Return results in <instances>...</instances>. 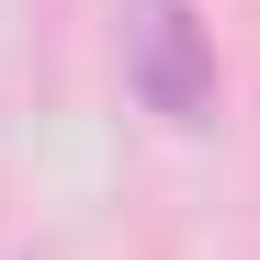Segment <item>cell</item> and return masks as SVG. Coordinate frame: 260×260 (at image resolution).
Masks as SVG:
<instances>
[{
  "instance_id": "6da1fadb",
  "label": "cell",
  "mask_w": 260,
  "mask_h": 260,
  "mask_svg": "<svg viewBox=\"0 0 260 260\" xmlns=\"http://www.w3.org/2000/svg\"><path fill=\"white\" fill-rule=\"evenodd\" d=\"M124 79H136V102L170 124V136H204L215 124V34L192 0H124Z\"/></svg>"
}]
</instances>
